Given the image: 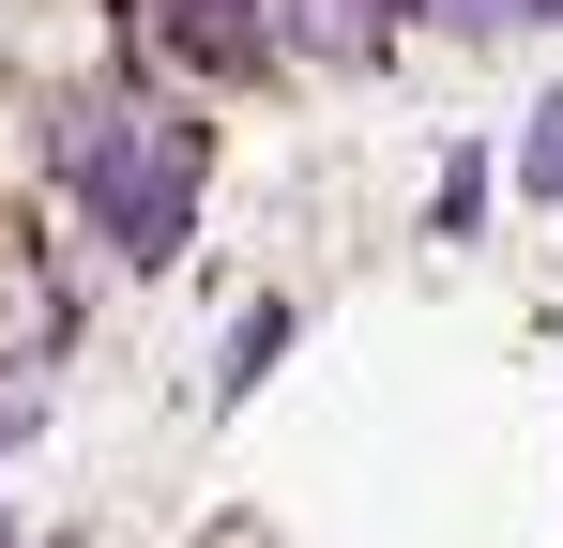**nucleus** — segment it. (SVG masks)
Returning a JSON list of instances; mask_svg holds the SVG:
<instances>
[{
	"instance_id": "obj_1",
	"label": "nucleus",
	"mask_w": 563,
	"mask_h": 548,
	"mask_svg": "<svg viewBox=\"0 0 563 548\" xmlns=\"http://www.w3.org/2000/svg\"><path fill=\"white\" fill-rule=\"evenodd\" d=\"M46 168L77 183V213L107 229V260L168 274L184 229H198V183H213V122H198L184 91H153V77H92V91L46 107Z\"/></svg>"
},
{
	"instance_id": "obj_2",
	"label": "nucleus",
	"mask_w": 563,
	"mask_h": 548,
	"mask_svg": "<svg viewBox=\"0 0 563 548\" xmlns=\"http://www.w3.org/2000/svg\"><path fill=\"white\" fill-rule=\"evenodd\" d=\"M122 46H137L153 77H184V91H229V77L275 62L260 0H122Z\"/></svg>"
},
{
	"instance_id": "obj_3",
	"label": "nucleus",
	"mask_w": 563,
	"mask_h": 548,
	"mask_svg": "<svg viewBox=\"0 0 563 548\" xmlns=\"http://www.w3.org/2000/svg\"><path fill=\"white\" fill-rule=\"evenodd\" d=\"M260 31H275V62H320V77H366L380 46H396V0H260Z\"/></svg>"
},
{
	"instance_id": "obj_4",
	"label": "nucleus",
	"mask_w": 563,
	"mask_h": 548,
	"mask_svg": "<svg viewBox=\"0 0 563 548\" xmlns=\"http://www.w3.org/2000/svg\"><path fill=\"white\" fill-rule=\"evenodd\" d=\"M275 351H289V305H244V336H229V365H213V396H260Z\"/></svg>"
},
{
	"instance_id": "obj_5",
	"label": "nucleus",
	"mask_w": 563,
	"mask_h": 548,
	"mask_svg": "<svg viewBox=\"0 0 563 548\" xmlns=\"http://www.w3.org/2000/svg\"><path fill=\"white\" fill-rule=\"evenodd\" d=\"M518 198H549V213H563V91L518 122Z\"/></svg>"
},
{
	"instance_id": "obj_6",
	"label": "nucleus",
	"mask_w": 563,
	"mask_h": 548,
	"mask_svg": "<svg viewBox=\"0 0 563 548\" xmlns=\"http://www.w3.org/2000/svg\"><path fill=\"white\" fill-rule=\"evenodd\" d=\"M533 0H396V31H518Z\"/></svg>"
},
{
	"instance_id": "obj_7",
	"label": "nucleus",
	"mask_w": 563,
	"mask_h": 548,
	"mask_svg": "<svg viewBox=\"0 0 563 548\" xmlns=\"http://www.w3.org/2000/svg\"><path fill=\"white\" fill-rule=\"evenodd\" d=\"M472 213H487V153H457V168H442V198H427V229H442V244H457Z\"/></svg>"
}]
</instances>
